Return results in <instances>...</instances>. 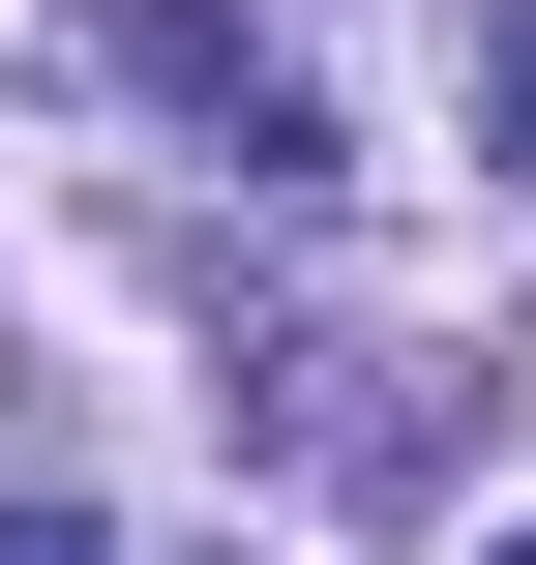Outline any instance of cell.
I'll return each instance as SVG.
<instances>
[{
    "label": "cell",
    "mask_w": 536,
    "mask_h": 565,
    "mask_svg": "<svg viewBox=\"0 0 536 565\" xmlns=\"http://www.w3.org/2000/svg\"><path fill=\"white\" fill-rule=\"evenodd\" d=\"M269 447H298L328 507H448V477H477L448 358H388V328H298V358H269Z\"/></svg>",
    "instance_id": "obj_1"
},
{
    "label": "cell",
    "mask_w": 536,
    "mask_h": 565,
    "mask_svg": "<svg viewBox=\"0 0 536 565\" xmlns=\"http://www.w3.org/2000/svg\"><path fill=\"white\" fill-rule=\"evenodd\" d=\"M477 565H536V536H477Z\"/></svg>",
    "instance_id": "obj_2"
}]
</instances>
